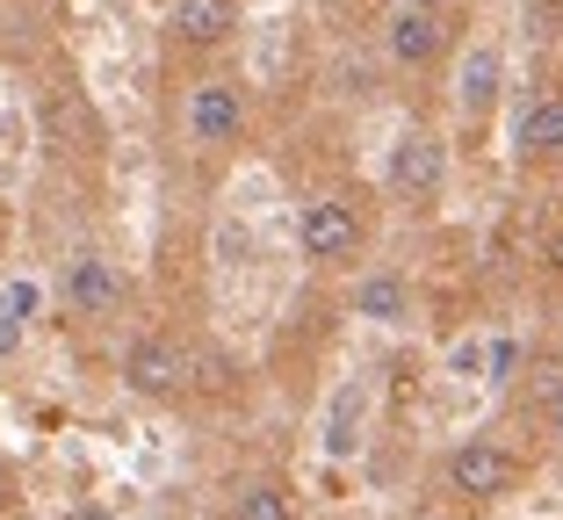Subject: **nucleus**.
<instances>
[{
	"label": "nucleus",
	"instance_id": "nucleus-1",
	"mask_svg": "<svg viewBox=\"0 0 563 520\" xmlns=\"http://www.w3.org/2000/svg\"><path fill=\"white\" fill-rule=\"evenodd\" d=\"M520 485H528V449H514L506 434H463L433 463V499L463 520L498 513Z\"/></svg>",
	"mask_w": 563,
	"mask_h": 520
},
{
	"label": "nucleus",
	"instance_id": "nucleus-2",
	"mask_svg": "<svg viewBox=\"0 0 563 520\" xmlns=\"http://www.w3.org/2000/svg\"><path fill=\"white\" fill-rule=\"evenodd\" d=\"M368 246H376V210H368V196H354V188H311V196L297 202V253L311 268H325V275L362 268Z\"/></svg>",
	"mask_w": 563,
	"mask_h": 520
},
{
	"label": "nucleus",
	"instance_id": "nucleus-3",
	"mask_svg": "<svg viewBox=\"0 0 563 520\" xmlns=\"http://www.w3.org/2000/svg\"><path fill=\"white\" fill-rule=\"evenodd\" d=\"M463 30H470V22L398 0V8H390V22H383V58H390L405 80H441V73L455 66V51H463Z\"/></svg>",
	"mask_w": 563,
	"mask_h": 520
},
{
	"label": "nucleus",
	"instance_id": "nucleus-4",
	"mask_svg": "<svg viewBox=\"0 0 563 520\" xmlns=\"http://www.w3.org/2000/svg\"><path fill=\"white\" fill-rule=\"evenodd\" d=\"M253 123V95L239 73H202V80H188V101H181V131L196 152H232L239 137H246Z\"/></svg>",
	"mask_w": 563,
	"mask_h": 520
},
{
	"label": "nucleus",
	"instance_id": "nucleus-5",
	"mask_svg": "<svg viewBox=\"0 0 563 520\" xmlns=\"http://www.w3.org/2000/svg\"><path fill=\"white\" fill-rule=\"evenodd\" d=\"M123 390H131L137 405H181L188 384H196V362H188V347L174 333H159V325H145V333L123 340V362H117Z\"/></svg>",
	"mask_w": 563,
	"mask_h": 520
},
{
	"label": "nucleus",
	"instance_id": "nucleus-6",
	"mask_svg": "<svg viewBox=\"0 0 563 520\" xmlns=\"http://www.w3.org/2000/svg\"><path fill=\"white\" fill-rule=\"evenodd\" d=\"M383 188H390V202H405V210H433V202L448 196V137L433 131V123H405L390 159H383Z\"/></svg>",
	"mask_w": 563,
	"mask_h": 520
},
{
	"label": "nucleus",
	"instance_id": "nucleus-7",
	"mask_svg": "<svg viewBox=\"0 0 563 520\" xmlns=\"http://www.w3.org/2000/svg\"><path fill=\"white\" fill-rule=\"evenodd\" d=\"M123 303H131V275L109 261V253L80 246L66 253V268H58V311L80 325H101V319H117Z\"/></svg>",
	"mask_w": 563,
	"mask_h": 520
},
{
	"label": "nucleus",
	"instance_id": "nucleus-8",
	"mask_svg": "<svg viewBox=\"0 0 563 520\" xmlns=\"http://www.w3.org/2000/svg\"><path fill=\"white\" fill-rule=\"evenodd\" d=\"M514 167L528 174V181H549V174H563V80H542L528 101H520Z\"/></svg>",
	"mask_w": 563,
	"mask_h": 520
},
{
	"label": "nucleus",
	"instance_id": "nucleus-9",
	"mask_svg": "<svg viewBox=\"0 0 563 520\" xmlns=\"http://www.w3.org/2000/svg\"><path fill=\"white\" fill-rule=\"evenodd\" d=\"M239 0H166V51L174 58H210L239 36Z\"/></svg>",
	"mask_w": 563,
	"mask_h": 520
},
{
	"label": "nucleus",
	"instance_id": "nucleus-10",
	"mask_svg": "<svg viewBox=\"0 0 563 520\" xmlns=\"http://www.w3.org/2000/svg\"><path fill=\"white\" fill-rule=\"evenodd\" d=\"M498 95H506V51L484 36V44H463L455 51V109L463 123L484 137V123L498 117Z\"/></svg>",
	"mask_w": 563,
	"mask_h": 520
},
{
	"label": "nucleus",
	"instance_id": "nucleus-11",
	"mask_svg": "<svg viewBox=\"0 0 563 520\" xmlns=\"http://www.w3.org/2000/svg\"><path fill=\"white\" fill-rule=\"evenodd\" d=\"M224 520H297V485L282 471H246L224 499Z\"/></svg>",
	"mask_w": 563,
	"mask_h": 520
},
{
	"label": "nucleus",
	"instance_id": "nucleus-12",
	"mask_svg": "<svg viewBox=\"0 0 563 520\" xmlns=\"http://www.w3.org/2000/svg\"><path fill=\"white\" fill-rule=\"evenodd\" d=\"M354 311L376 319V325H405L412 319V289H405V275L376 268V275H362V289H354Z\"/></svg>",
	"mask_w": 563,
	"mask_h": 520
},
{
	"label": "nucleus",
	"instance_id": "nucleus-13",
	"mask_svg": "<svg viewBox=\"0 0 563 520\" xmlns=\"http://www.w3.org/2000/svg\"><path fill=\"white\" fill-rule=\"evenodd\" d=\"M22 325H30V289H8L0 297V354L22 347Z\"/></svg>",
	"mask_w": 563,
	"mask_h": 520
},
{
	"label": "nucleus",
	"instance_id": "nucleus-14",
	"mask_svg": "<svg viewBox=\"0 0 563 520\" xmlns=\"http://www.w3.org/2000/svg\"><path fill=\"white\" fill-rule=\"evenodd\" d=\"M412 8H433V15H455V22L477 15V0H412Z\"/></svg>",
	"mask_w": 563,
	"mask_h": 520
},
{
	"label": "nucleus",
	"instance_id": "nucleus-15",
	"mask_svg": "<svg viewBox=\"0 0 563 520\" xmlns=\"http://www.w3.org/2000/svg\"><path fill=\"white\" fill-rule=\"evenodd\" d=\"M58 520H117V513H109V506H95V499H80V506H66Z\"/></svg>",
	"mask_w": 563,
	"mask_h": 520
},
{
	"label": "nucleus",
	"instance_id": "nucleus-16",
	"mask_svg": "<svg viewBox=\"0 0 563 520\" xmlns=\"http://www.w3.org/2000/svg\"><path fill=\"white\" fill-rule=\"evenodd\" d=\"M405 520H463V513H448L441 499H427V506H412V513H405Z\"/></svg>",
	"mask_w": 563,
	"mask_h": 520
},
{
	"label": "nucleus",
	"instance_id": "nucleus-17",
	"mask_svg": "<svg viewBox=\"0 0 563 520\" xmlns=\"http://www.w3.org/2000/svg\"><path fill=\"white\" fill-rule=\"evenodd\" d=\"M15 506V471H8V455H0V513Z\"/></svg>",
	"mask_w": 563,
	"mask_h": 520
},
{
	"label": "nucleus",
	"instance_id": "nucleus-18",
	"mask_svg": "<svg viewBox=\"0 0 563 520\" xmlns=\"http://www.w3.org/2000/svg\"><path fill=\"white\" fill-rule=\"evenodd\" d=\"M549 268H556V283H563V239H556V246H549Z\"/></svg>",
	"mask_w": 563,
	"mask_h": 520
},
{
	"label": "nucleus",
	"instance_id": "nucleus-19",
	"mask_svg": "<svg viewBox=\"0 0 563 520\" xmlns=\"http://www.w3.org/2000/svg\"><path fill=\"white\" fill-rule=\"evenodd\" d=\"M556 441H563V405H556Z\"/></svg>",
	"mask_w": 563,
	"mask_h": 520
}]
</instances>
